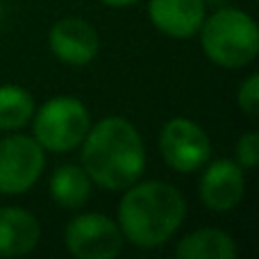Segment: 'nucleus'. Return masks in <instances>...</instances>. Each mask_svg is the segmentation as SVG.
<instances>
[{"mask_svg": "<svg viewBox=\"0 0 259 259\" xmlns=\"http://www.w3.org/2000/svg\"><path fill=\"white\" fill-rule=\"evenodd\" d=\"M82 146V168L96 187L125 191L146 170L141 132L123 116H105L89 127Z\"/></svg>", "mask_w": 259, "mask_h": 259, "instance_id": "obj_1", "label": "nucleus"}, {"mask_svg": "<svg viewBox=\"0 0 259 259\" xmlns=\"http://www.w3.org/2000/svg\"><path fill=\"white\" fill-rule=\"evenodd\" d=\"M187 200L182 191L164 180L134 182L118 202V228L123 239L141 250H155L182 228Z\"/></svg>", "mask_w": 259, "mask_h": 259, "instance_id": "obj_2", "label": "nucleus"}, {"mask_svg": "<svg viewBox=\"0 0 259 259\" xmlns=\"http://www.w3.org/2000/svg\"><path fill=\"white\" fill-rule=\"evenodd\" d=\"M198 34L205 57L221 68H243L255 62L259 53V27L255 18L237 7H223L211 16H205Z\"/></svg>", "mask_w": 259, "mask_h": 259, "instance_id": "obj_3", "label": "nucleus"}, {"mask_svg": "<svg viewBox=\"0 0 259 259\" xmlns=\"http://www.w3.org/2000/svg\"><path fill=\"white\" fill-rule=\"evenodd\" d=\"M91 127V114L73 96H55L32 114V137L48 152H73Z\"/></svg>", "mask_w": 259, "mask_h": 259, "instance_id": "obj_4", "label": "nucleus"}, {"mask_svg": "<svg viewBox=\"0 0 259 259\" xmlns=\"http://www.w3.org/2000/svg\"><path fill=\"white\" fill-rule=\"evenodd\" d=\"M46 150L34 137L7 134L0 139V193L21 196L41 180Z\"/></svg>", "mask_w": 259, "mask_h": 259, "instance_id": "obj_5", "label": "nucleus"}, {"mask_svg": "<svg viewBox=\"0 0 259 259\" xmlns=\"http://www.w3.org/2000/svg\"><path fill=\"white\" fill-rule=\"evenodd\" d=\"M64 243L66 250L77 259H114L123 252L125 239L114 219L89 211L68 221Z\"/></svg>", "mask_w": 259, "mask_h": 259, "instance_id": "obj_6", "label": "nucleus"}, {"mask_svg": "<svg viewBox=\"0 0 259 259\" xmlns=\"http://www.w3.org/2000/svg\"><path fill=\"white\" fill-rule=\"evenodd\" d=\"M159 152L175 173H196L211 157L209 134L191 118L175 116L159 132Z\"/></svg>", "mask_w": 259, "mask_h": 259, "instance_id": "obj_7", "label": "nucleus"}, {"mask_svg": "<svg viewBox=\"0 0 259 259\" xmlns=\"http://www.w3.org/2000/svg\"><path fill=\"white\" fill-rule=\"evenodd\" d=\"M202 168L205 170L200 175L198 196L207 209L225 214L241 205L243 196H246V173L237 161L216 159L211 164L207 161Z\"/></svg>", "mask_w": 259, "mask_h": 259, "instance_id": "obj_8", "label": "nucleus"}, {"mask_svg": "<svg viewBox=\"0 0 259 259\" xmlns=\"http://www.w3.org/2000/svg\"><path fill=\"white\" fill-rule=\"evenodd\" d=\"M50 53L66 66H87L98 57L100 36L89 21L77 16L59 18L48 34Z\"/></svg>", "mask_w": 259, "mask_h": 259, "instance_id": "obj_9", "label": "nucleus"}, {"mask_svg": "<svg viewBox=\"0 0 259 259\" xmlns=\"http://www.w3.org/2000/svg\"><path fill=\"white\" fill-rule=\"evenodd\" d=\"M207 16L205 0H150L148 18L170 39H191Z\"/></svg>", "mask_w": 259, "mask_h": 259, "instance_id": "obj_10", "label": "nucleus"}, {"mask_svg": "<svg viewBox=\"0 0 259 259\" xmlns=\"http://www.w3.org/2000/svg\"><path fill=\"white\" fill-rule=\"evenodd\" d=\"M41 241V223L23 207H0V257L30 255Z\"/></svg>", "mask_w": 259, "mask_h": 259, "instance_id": "obj_11", "label": "nucleus"}, {"mask_svg": "<svg viewBox=\"0 0 259 259\" xmlns=\"http://www.w3.org/2000/svg\"><path fill=\"white\" fill-rule=\"evenodd\" d=\"M50 198L62 209H80L89 202L94 182L87 175V170L77 164L57 166L50 175Z\"/></svg>", "mask_w": 259, "mask_h": 259, "instance_id": "obj_12", "label": "nucleus"}, {"mask_svg": "<svg viewBox=\"0 0 259 259\" xmlns=\"http://www.w3.org/2000/svg\"><path fill=\"white\" fill-rule=\"evenodd\" d=\"M180 259H234L237 243L228 232L216 228H200L182 237L175 246Z\"/></svg>", "mask_w": 259, "mask_h": 259, "instance_id": "obj_13", "label": "nucleus"}, {"mask_svg": "<svg viewBox=\"0 0 259 259\" xmlns=\"http://www.w3.org/2000/svg\"><path fill=\"white\" fill-rule=\"evenodd\" d=\"M34 109V98L27 89L18 84L0 87V130L3 132L23 130L32 121Z\"/></svg>", "mask_w": 259, "mask_h": 259, "instance_id": "obj_14", "label": "nucleus"}, {"mask_svg": "<svg viewBox=\"0 0 259 259\" xmlns=\"http://www.w3.org/2000/svg\"><path fill=\"white\" fill-rule=\"evenodd\" d=\"M234 161L241 166L243 170H255L259 164V134L257 132H246L237 139L234 146Z\"/></svg>", "mask_w": 259, "mask_h": 259, "instance_id": "obj_15", "label": "nucleus"}, {"mask_svg": "<svg viewBox=\"0 0 259 259\" xmlns=\"http://www.w3.org/2000/svg\"><path fill=\"white\" fill-rule=\"evenodd\" d=\"M237 105L246 116H250V118L257 116V112H259V75L257 73L248 75L241 82V87L237 91Z\"/></svg>", "mask_w": 259, "mask_h": 259, "instance_id": "obj_16", "label": "nucleus"}, {"mask_svg": "<svg viewBox=\"0 0 259 259\" xmlns=\"http://www.w3.org/2000/svg\"><path fill=\"white\" fill-rule=\"evenodd\" d=\"M103 5H107V7H114V9H123V7H132V5H137L139 0H100Z\"/></svg>", "mask_w": 259, "mask_h": 259, "instance_id": "obj_17", "label": "nucleus"}]
</instances>
